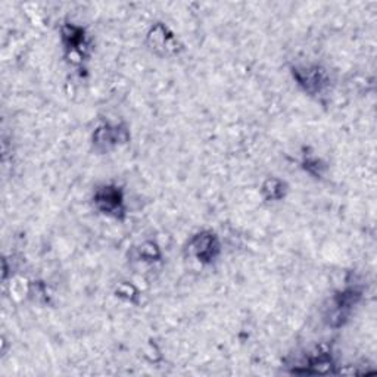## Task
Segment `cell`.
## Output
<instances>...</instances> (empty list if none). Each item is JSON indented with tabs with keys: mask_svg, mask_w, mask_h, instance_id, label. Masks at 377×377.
I'll list each match as a JSON object with an SVG mask.
<instances>
[{
	"mask_svg": "<svg viewBox=\"0 0 377 377\" xmlns=\"http://www.w3.org/2000/svg\"><path fill=\"white\" fill-rule=\"evenodd\" d=\"M124 197L118 187L115 186H103L95 193L96 207L108 215L118 217L124 212Z\"/></svg>",
	"mask_w": 377,
	"mask_h": 377,
	"instance_id": "1",
	"label": "cell"
},
{
	"mask_svg": "<svg viewBox=\"0 0 377 377\" xmlns=\"http://www.w3.org/2000/svg\"><path fill=\"white\" fill-rule=\"evenodd\" d=\"M192 247H193L195 255L201 262H211L220 252L218 240H217L215 234L211 232L199 233L192 240Z\"/></svg>",
	"mask_w": 377,
	"mask_h": 377,
	"instance_id": "2",
	"label": "cell"
},
{
	"mask_svg": "<svg viewBox=\"0 0 377 377\" xmlns=\"http://www.w3.org/2000/svg\"><path fill=\"white\" fill-rule=\"evenodd\" d=\"M296 80L301 86H304L305 92L309 93H320L327 84L324 73L319 68V66H313V68H302L295 71Z\"/></svg>",
	"mask_w": 377,
	"mask_h": 377,
	"instance_id": "3",
	"label": "cell"
},
{
	"mask_svg": "<svg viewBox=\"0 0 377 377\" xmlns=\"http://www.w3.org/2000/svg\"><path fill=\"white\" fill-rule=\"evenodd\" d=\"M262 189L264 192H269V199H280L284 196V183L277 179L269 180Z\"/></svg>",
	"mask_w": 377,
	"mask_h": 377,
	"instance_id": "4",
	"label": "cell"
}]
</instances>
